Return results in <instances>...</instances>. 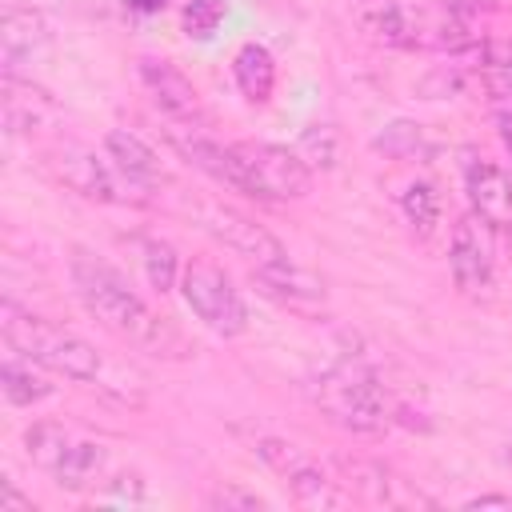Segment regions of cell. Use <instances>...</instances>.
<instances>
[{
  "label": "cell",
  "instance_id": "cell-1",
  "mask_svg": "<svg viewBox=\"0 0 512 512\" xmlns=\"http://www.w3.org/2000/svg\"><path fill=\"white\" fill-rule=\"evenodd\" d=\"M68 272H72V288H76L80 304L88 308V316L100 328H108L116 340H124V344H132L140 352H156V356L160 352L164 356L180 352V336L144 304V296L112 264H104L100 256L76 248Z\"/></svg>",
  "mask_w": 512,
  "mask_h": 512
},
{
  "label": "cell",
  "instance_id": "cell-2",
  "mask_svg": "<svg viewBox=\"0 0 512 512\" xmlns=\"http://www.w3.org/2000/svg\"><path fill=\"white\" fill-rule=\"evenodd\" d=\"M312 396H316V408L352 436H376L392 424L388 392L360 356H340L336 364H328Z\"/></svg>",
  "mask_w": 512,
  "mask_h": 512
},
{
  "label": "cell",
  "instance_id": "cell-3",
  "mask_svg": "<svg viewBox=\"0 0 512 512\" xmlns=\"http://www.w3.org/2000/svg\"><path fill=\"white\" fill-rule=\"evenodd\" d=\"M0 328H4L8 348L28 356L32 364H40L48 372H60L68 380H96L100 384V372H104L100 352L84 336L68 332L64 324H52V320H44L36 312H24L12 300H4Z\"/></svg>",
  "mask_w": 512,
  "mask_h": 512
},
{
  "label": "cell",
  "instance_id": "cell-4",
  "mask_svg": "<svg viewBox=\"0 0 512 512\" xmlns=\"http://www.w3.org/2000/svg\"><path fill=\"white\" fill-rule=\"evenodd\" d=\"M24 452L40 472H48L68 492L92 488L108 464V452L96 440H84L56 420H32L24 428Z\"/></svg>",
  "mask_w": 512,
  "mask_h": 512
},
{
  "label": "cell",
  "instance_id": "cell-5",
  "mask_svg": "<svg viewBox=\"0 0 512 512\" xmlns=\"http://www.w3.org/2000/svg\"><path fill=\"white\" fill-rule=\"evenodd\" d=\"M180 296L184 304L196 312V320L204 328H212L216 336L232 340L248 328V304L236 292V284L228 280L224 268H216L212 260H188L180 272Z\"/></svg>",
  "mask_w": 512,
  "mask_h": 512
},
{
  "label": "cell",
  "instance_id": "cell-6",
  "mask_svg": "<svg viewBox=\"0 0 512 512\" xmlns=\"http://www.w3.org/2000/svg\"><path fill=\"white\" fill-rule=\"evenodd\" d=\"M256 456L288 484L292 500L304 504V508H340L352 500L348 488H340V480H332L304 448H296L292 440H280V436H260L256 440Z\"/></svg>",
  "mask_w": 512,
  "mask_h": 512
},
{
  "label": "cell",
  "instance_id": "cell-7",
  "mask_svg": "<svg viewBox=\"0 0 512 512\" xmlns=\"http://www.w3.org/2000/svg\"><path fill=\"white\" fill-rule=\"evenodd\" d=\"M248 196L256 200H300L312 188V168L300 160L296 148L284 144H240Z\"/></svg>",
  "mask_w": 512,
  "mask_h": 512
},
{
  "label": "cell",
  "instance_id": "cell-8",
  "mask_svg": "<svg viewBox=\"0 0 512 512\" xmlns=\"http://www.w3.org/2000/svg\"><path fill=\"white\" fill-rule=\"evenodd\" d=\"M200 224H204V232H208V236H216L228 252L244 256L252 268H264V264H280V260H288L284 244H280L264 224H256L252 216H244V212H236V208L204 204V208H200Z\"/></svg>",
  "mask_w": 512,
  "mask_h": 512
},
{
  "label": "cell",
  "instance_id": "cell-9",
  "mask_svg": "<svg viewBox=\"0 0 512 512\" xmlns=\"http://www.w3.org/2000/svg\"><path fill=\"white\" fill-rule=\"evenodd\" d=\"M344 472V484L352 496L368 500V504H384V508H428L432 500L404 476H396L392 468H384L380 460H364V456H340L336 460Z\"/></svg>",
  "mask_w": 512,
  "mask_h": 512
},
{
  "label": "cell",
  "instance_id": "cell-10",
  "mask_svg": "<svg viewBox=\"0 0 512 512\" xmlns=\"http://www.w3.org/2000/svg\"><path fill=\"white\" fill-rule=\"evenodd\" d=\"M448 268H452V284L460 288V296H468V300H488V296L496 292V272H492L488 244H484L476 220H468V216L452 224Z\"/></svg>",
  "mask_w": 512,
  "mask_h": 512
},
{
  "label": "cell",
  "instance_id": "cell-11",
  "mask_svg": "<svg viewBox=\"0 0 512 512\" xmlns=\"http://www.w3.org/2000/svg\"><path fill=\"white\" fill-rule=\"evenodd\" d=\"M48 168L56 172V180L64 184V188H72L76 196H84V200H100V204H116V200H124L120 196V184H116V168L112 164H104L92 148H84V144H64V148H56L52 156H48Z\"/></svg>",
  "mask_w": 512,
  "mask_h": 512
},
{
  "label": "cell",
  "instance_id": "cell-12",
  "mask_svg": "<svg viewBox=\"0 0 512 512\" xmlns=\"http://www.w3.org/2000/svg\"><path fill=\"white\" fill-rule=\"evenodd\" d=\"M136 76L140 84L148 88L152 104L168 116V120H180V124H200L204 120V104H200V92L196 84L168 60H156V56H144L136 64Z\"/></svg>",
  "mask_w": 512,
  "mask_h": 512
},
{
  "label": "cell",
  "instance_id": "cell-13",
  "mask_svg": "<svg viewBox=\"0 0 512 512\" xmlns=\"http://www.w3.org/2000/svg\"><path fill=\"white\" fill-rule=\"evenodd\" d=\"M464 192L472 212L492 228V232H508L512 228V176L484 156H468L464 160Z\"/></svg>",
  "mask_w": 512,
  "mask_h": 512
},
{
  "label": "cell",
  "instance_id": "cell-14",
  "mask_svg": "<svg viewBox=\"0 0 512 512\" xmlns=\"http://www.w3.org/2000/svg\"><path fill=\"white\" fill-rule=\"evenodd\" d=\"M0 96H4V120H8V128H12V132H24V136L48 132V128L60 124V116H64L60 104H56L40 84L20 80V72H4Z\"/></svg>",
  "mask_w": 512,
  "mask_h": 512
},
{
  "label": "cell",
  "instance_id": "cell-15",
  "mask_svg": "<svg viewBox=\"0 0 512 512\" xmlns=\"http://www.w3.org/2000/svg\"><path fill=\"white\" fill-rule=\"evenodd\" d=\"M252 280L260 284V292L268 300H276V304H284L292 312H312V308L324 304V284L312 272H304L300 264H292V256L280 260V264L252 268Z\"/></svg>",
  "mask_w": 512,
  "mask_h": 512
},
{
  "label": "cell",
  "instance_id": "cell-16",
  "mask_svg": "<svg viewBox=\"0 0 512 512\" xmlns=\"http://www.w3.org/2000/svg\"><path fill=\"white\" fill-rule=\"evenodd\" d=\"M348 12L360 24V32H368L384 48H412L420 40V28L404 0H348Z\"/></svg>",
  "mask_w": 512,
  "mask_h": 512
},
{
  "label": "cell",
  "instance_id": "cell-17",
  "mask_svg": "<svg viewBox=\"0 0 512 512\" xmlns=\"http://www.w3.org/2000/svg\"><path fill=\"white\" fill-rule=\"evenodd\" d=\"M0 44H4V72H16L20 64H32V60L52 44V28H48V20H44L36 8L12 4V8L4 12Z\"/></svg>",
  "mask_w": 512,
  "mask_h": 512
},
{
  "label": "cell",
  "instance_id": "cell-18",
  "mask_svg": "<svg viewBox=\"0 0 512 512\" xmlns=\"http://www.w3.org/2000/svg\"><path fill=\"white\" fill-rule=\"evenodd\" d=\"M104 152L112 160V168L132 184V188H152L164 180V168H160V156L152 144H144L136 132L128 128H112L104 136Z\"/></svg>",
  "mask_w": 512,
  "mask_h": 512
},
{
  "label": "cell",
  "instance_id": "cell-19",
  "mask_svg": "<svg viewBox=\"0 0 512 512\" xmlns=\"http://www.w3.org/2000/svg\"><path fill=\"white\" fill-rule=\"evenodd\" d=\"M232 80H236V88H240V96L248 104H268L272 88H276V60H272V52L264 44H256V40L240 44L236 56H232Z\"/></svg>",
  "mask_w": 512,
  "mask_h": 512
},
{
  "label": "cell",
  "instance_id": "cell-20",
  "mask_svg": "<svg viewBox=\"0 0 512 512\" xmlns=\"http://www.w3.org/2000/svg\"><path fill=\"white\" fill-rule=\"evenodd\" d=\"M0 388H4L8 404H16V408H28V404H40V400L52 396V384H48V380L32 368V360L20 356V352L4 356V364H0Z\"/></svg>",
  "mask_w": 512,
  "mask_h": 512
},
{
  "label": "cell",
  "instance_id": "cell-21",
  "mask_svg": "<svg viewBox=\"0 0 512 512\" xmlns=\"http://www.w3.org/2000/svg\"><path fill=\"white\" fill-rule=\"evenodd\" d=\"M136 252H140V268H144V276H148V284H152L156 292L180 288L184 264H180V256H176V248H172L168 240L144 236V240H136Z\"/></svg>",
  "mask_w": 512,
  "mask_h": 512
},
{
  "label": "cell",
  "instance_id": "cell-22",
  "mask_svg": "<svg viewBox=\"0 0 512 512\" xmlns=\"http://www.w3.org/2000/svg\"><path fill=\"white\" fill-rule=\"evenodd\" d=\"M384 156H396V160H428L436 152V144L428 140V132L412 120H392L376 140H372Z\"/></svg>",
  "mask_w": 512,
  "mask_h": 512
},
{
  "label": "cell",
  "instance_id": "cell-23",
  "mask_svg": "<svg viewBox=\"0 0 512 512\" xmlns=\"http://www.w3.org/2000/svg\"><path fill=\"white\" fill-rule=\"evenodd\" d=\"M400 212L404 220L412 224V232L420 236H432V228L440 224V196L428 180H412L404 192H400Z\"/></svg>",
  "mask_w": 512,
  "mask_h": 512
},
{
  "label": "cell",
  "instance_id": "cell-24",
  "mask_svg": "<svg viewBox=\"0 0 512 512\" xmlns=\"http://www.w3.org/2000/svg\"><path fill=\"white\" fill-rule=\"evenodd\" d=\"M480 80L496 100L512 104V44H480Z\"/></svg>",
  "mask_w": 512,
  "mask_h": 512
},
{
  "label": "cell",
  "instance_id": "cell-25",
  "mask_svg": "<svg viewBox=\"0 0 512 512\" xmlns=\"http://www.w3.org/2000/svg\"><path fill=\"white\" fill-rule=\"evenodd\" d=\"M300 160L316 172V168H332L336 164V132L328 124H308L300 132V144H296Z\"/></svg>",
  "mask_w": 512,
  "mask_h": 512
},
{
  "label": "cell",
  "instance_id": "cell-26",
  "mask_svg": "<svg viewBox=\"0 0 512 512\" xmlns=\"http://www.w3.org/2000/svg\"><path fill=\"white\" fill-rule=\"evenodd\" d=\"M228 16V0H188L184 4V32L196 36V40H208Z\"/></svg>",
  "mask_w": 512,
  "mask_h": 512
},
{
  "label": "cell",
  "instance_id": "cell-27",
  "mask_svg": "<svg viewBox=\"0 0 512 512\" xmlns=\"http://www.w3.org/2000/svg\"><path fill=\"white\" fill-rule=\"evenodd\" d=\"M208 508H224V512H256V508H264V500L256 496V492H244V488H236V484H224V488H216V492H208Z\"/></svg>",
  "mask_w": 512,
  "mask_h": 512
},
{
  "label": "cell",
  "instance_id": "cell-28",
  "mask_svg": "<svg viewBox=\"0 0 512 512\" xmlns=\"http://www.w3.org/2000/svg\"><path fill=\"white\" fill-rule=\"evenodd\" d=\"M16 508L32 512V500H28V496H20L12 480H4V484H0V512H16Z\"/></svg>",
  "mask_w": 512,
  "mask_h": 512
},
{
  "label": "cell",
  "instance_id": "cell-29",
  "mask_svg": "<svg viewBox=\"0 0 512 512\" xmlns=\"http://www.w3.org/2000/svg\"><path fill=\"white\" fill-rule=\"evenodd\" d=\"M496 136H500L504 152L512 156V108H500V112H496Z\"/></svg>",
  "mask_w": 512,
  "mask_h": 512
},
{
  "label": "cell",
  "instance_id": "cell-30",
  "mask_svg": "<svg viewBox=\"0 0 512 512\" xmlns=\"http://www.w3.org/2000/svg\"><path fill=\"white\" fill-rule=\"evenodd\" d=\"M464 508H508V512H512V496H496V492H488V496H472Z\"/></svg>",
  "mask_w": 512,
  "mask_h": 512
},
{
  "label": "cell",
  "instance_id": "cell-31",
  "mask_svg": "<svg viewBox=\"0 0 512 512\" xmlns=\"http://www.w3.org/2000/svg\"><path fill=\"white\" fill-rule=\"evenodd\" d=\"M168 0H124V8L128 12H136V16H152V12H160Z\"/></svg>",
  "mask_w": 512,
  "mask_h": 512
},
{
  "label": "cell",
  "instance_id": "cell-32",
  "mask_svg": "<svg viewBox=\"0 0 512 512\" xmlns=\"http://www.w3.org/2000/svg\"><path fill=\"white\" fill-rule=\"evenodd\" d=\"M504 236H508V260H512V228H508V232H504Z\"/></svg>",
  "mask_w": 512,
  "mask_h": 512
},
{
  "label": "cell",
  "instance_id": "cell-33",
  "mask_svg": "<svg viewBox=\"0 0 512 512\" xmlns=\"http://www.w3.org/2000/svg\"><path fill=\"white\" fill-rule=\"evenodd\" d=\"M508 468H512V444H508Z\"/></svg>",
  "mask_w": 512,
  "mask_h": 512
}]
</instances>
